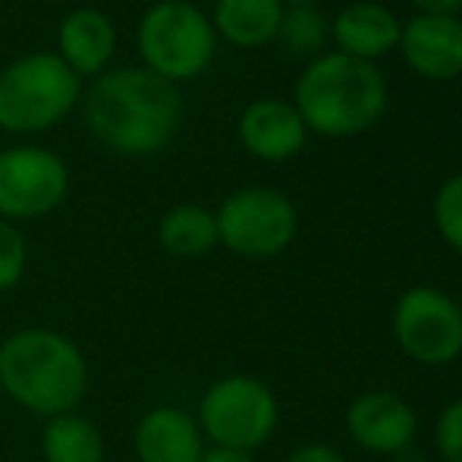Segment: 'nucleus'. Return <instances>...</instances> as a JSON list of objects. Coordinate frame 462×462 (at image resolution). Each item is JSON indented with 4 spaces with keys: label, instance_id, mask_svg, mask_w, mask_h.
<instances>
[{
    "label": "nucleus",
    "instance_id": "5",
    "mask_svg": "<svg viewBox=\"0 0 462 462\" xmlns=\"http://www.w3.org/2000/svg\"><path fill=\"white\" fill-rule=\"evenodd\" d=\"M135 48L142 67L180 88L214 63L217 32L201 6L189 0H158L139 16Z\"/></svg>",
    "mask_w": 462,
    "mask_h": 462
},
{
    "label": "nucleus",
    "instance_id": "9",
    "mask_svg": "<svg viewBox=\"0 0 462 462\" xmlns=\"http://www.w3.org/2000/svg\"><path fill=\"white\" fill-rule=\"evenodd\" d=\"M400 346L425 365H447L462 353V309L450 296L415 286L393 311Z\"/></svg>",
    "mask_w": 462,
    "mask_h": 462
},
{
    "label": "nucleus",
    "instance_id": "14",
    "mask_svg": "<svg viewBox=\"0 0 462 462\" xmlns=\"http://www.w3.org/2000/svg\"><path fill=\"white\" fill-rule=\"evenodd\" d=\"M402 23L393 16V10L374 0H356L346 4L330 19V38L337 51L356 60L374 63L377 57L390 54L400 44Z\"/></svg>",
    "mask_w": 462,
    "mask_h": 462
},
{
    "label": "nucleus",
    "instance_id": "10",
    "mask_svg": "<svg viewBox=\"0 0 462 462\" xmlns=\"http://www.w3.org/2000/svg\"><path fill=\"white\" fill-rule=\"evenodd\" d=\"M400 54L412 73L431 82L462 76V19L415 13L400 29Z\"/></svg>",
    "mask_w": 462,
    "mask_h": 462
},
{
    "label": "nucleus",
    "instance_id": "11",
    "mask_svg": "<svg viewBox=\"0 0 462 462\" xmlns=\"http://www.w3.org/2000/svg\"><path fill=\"white\" fill-rule=\"evenodd\" d=\"M239 145L258 161L280 164V161L296 158L305 148L309 129H305L299 110L292 101L283 97H258V101L245 104L236 123Z\"/></svg>",
    "mask_w": 462,
    "mask_h": 462
},
{
    "label": "nucleus",
    "instance_id": "21",
    "mask_svg": "<svg viewBox=\"0 0 462 462\" xmlns=\"http://www.w3.org/2000/svg\"><path fill=\"white\" fill-rule=\"evenodd\" d=\"M434 224L447 245L462 252V173L447 180L434 195Z\"/></svg>",
    "mask_w": 462,
    "mask_h": 462
},
{
    "label": "nucleus",
    "instance_id": "20",
    "mask_svg": "<svg viewBox=\"0 0 462 462\" xmlns=\"http://www.w3.org/2000/svg\"><path fill=\"white\" fill-rule=\"evenodd\" d=\"M25 271H29V243L16 224L0 220V292L16 290Z\"/></svg>",
    "mask_w": 462,
    "mask_h": 462
},
{
    "label": "nucleus",
    "instance_id": "19",
    "mask_svg": "<svg viewBox=\"0 0 462 462\" xmlns=\"http://www.w3.org/2000/svg\"><path fill=\"white\" fill-rule=\"evenodd\" d=\"M330 38V23L315 4H292L283 10L277 29V42L292 57H318Z\"/></svg>",
    "mask_w": 462,
    "mask_h": 462
},
{
    "label": "nucleus",
    "instance_id": "23",
    "mask_svg": "<svg viewBox=\"0 0 462 462\" xmlns=\"http://www.w3.org/2000/svg\"><path fill=\"white\" fill-rule=\"evenodd\" d=\"M286 462H343L337 457L330 447H321V444H311V447H302V450H296Z\"/></svg>",
    "mask_w": 462,
    "mask_h": 462
},
{
    "label": "nucleus",
    "instance_id": "2",
    "mask_svg": "<svg viewBox=\"0 0 462 462\" xmlns=\"http://www.w3.org/2000/svg\"><path fill=\"white\" fill-rule=\"evenodd\" d=\"M88 377L86 353L63 330L19 328L0 340V393L44 421L76 412Z\"/></svg>",
    "mask_w": 462,
    "mask_h": 462
},
{
    "label": "nucleus",
    "instance_id": "22",
    "mask_svg": "<svg viewBox=\"0 0 462 462\" xmlns=\"http://www.w3.org/2000/svg\"><path fill=\"white\" fill-rule=\"evenodd\" d=\"M438 450L447 462H462V400L444 409L438 421Z\"/></svg>",
    "mask_w": 462,
    "mask_h": 462
},
{
    "label": "nucleus",
    "instance_id": "6",
    "mask_svg": "<svg viewBox=\"0 0 462 462\" xmlns=\"http://www.w3.org/2000/svg\"><path fill=\"white\" fill-rule=\"evenodd\" d=\"M195 421L214 447L249 453L274 434L277 400L258 377L230 374L205 390Z\"/></svg>",
    "mask_w": 462,
    "mask_h": 462
},
{
    "label": "nucleus",
    "instance_id": "3",
    "mask_svg": "<svg viewBox=\"0 0 462 462\" xmlns=\"http://www.w3.org/2000/svg\"><path fill=\"white\" fill-rule=\"evenodd\" d=\"M292 107L305 129L328 139H349L374 126L387 110V82L374 63L356 60L340 51L318 54L299 73Z\"/></svg>",
    "mask_w": 462,
    "mask_h": 462
},
{
    "label": "nucleus",
    "instance_id": "12",
    "mask_svg": "<svg viewBox=\"0 0 462 462\" xmlns=\"http://www.w3.org/2000/svg\"><path fill=\"white\" fill-rule=\"evenodd\" d=\"M116 25L101 6H76L57 25L54 54L73 69L79 79H97L116 54Z\"/></svg>",
    "mask_w": 462,
    "mask_h": 462
},
{
    "label": "nucleus",
    "instance_id": "8",
    "mask_svg": "<svg viewBox=\"0 0 462 462\" xmlns=\"http://www.w3.org/2000/svg\"><path fill=\"white\" fill-rule=\"evenodd\" d=\"M69 195V167L44 145H10L0 152V220L23 224L54 214Z\"/></svg>",
    "mask_w": 462,
    "mask_h": 462
},
{
    "label": "nucleus",
    "instance_id": "25",
    "mask_svg": "<svg viewBox=\"0 0 462 462\" xmlns=\"http://www.w3.org/2000/svg\"><path fill=\"white\" fill-rule=\"evenodd\" d=\"M201 462H252L249 453L243 450H226V447H211V450H205V457Z\"/></svg>",
    "mask_w": 462,
    "mask_h": 462
},
{
    "label": "nucleus",
    "instance_id": "7",
    "mask_svg": "<svg viewBox=\"0 0 462 462\" xmlns=\"http://www.w3.org/2000/svg\"><path fill=\"white\" fill-rule=\"evenodd\" d=\"M217 217V243L243 258H274L292 243L299 230V214L280 189L245 186L230 192Z\"/></svg>",
    "mask_w": 462,
    "mask_h": 462
},
{
    "label": "nucleus",
    "instance_id": "24",
    "mask_svg": "<svg viewBox=\"0 0 462 462\" xmlns=\"http://www.w3.org/2000/svg\"><path fill=\"white\" fill-rule=\"evenodd\" d=\"M419 13H434V16H457L462 0H409Z\"/></svg>",
    "mask_w": 462,
    "mask_h": 462
},
{
    "label": "nucleus",
    "instance_id": "15",
    "mask_svg": "<svg viewBox=\"0 0 462 462\" xmlns=\"http://www.w3.org/2000/svg\"><path fill=\"white\" fill-rule=\"evenodd\" d=\"M349 434L365 450L400 453L415 438V412L396 393H365L349 409Z\"/></svg>",
    "mask_w": 462,
    "mask_h": 462
},
{
    "label": "nucleus",
    "instance_id": "13",
    "mask_svg": "<svg viewBox=\"0 0 462 462\" xmlns=\"http://www.w3.org/2000/svg\"><path fill=\"white\" fill-rule=\"evenodd\" d=\"M135 462H201L205 434L199 421L177 406H154L133 428Z\"/></svg>",
    "mask_w": 462,
    "mask_h": 462
},
{
    "label": "nucleus",
    "instance_id": "4",
    "mask_svg": "<svg viewBox=\"0 0 462 462\" xmlns=\"http://www.w3.org/2000/svg\"><path fill=\"white\" fill-rule=\"evenodd\" d=\"M79 101L82 79L54 51H32L0 69V133H51Z\"/></svg>",
    "mask_w": 462,
    "mask_h": 462
},
{
    "label": "nucleus",
    "instance_id": "16",
    "mask_svg": "<svg viewBox=\"0 0 462 462\" xmlns=\"http://www.w3.org/2000/svg\"><path fill=\"white\" fill-rule=\"evenodd\" d=\"M283 10V0H214L211 25L233 48L255 51L277 42Z\"/></svg>",
    "mask_w": 462,
    "mask_h": 462
},
{
    "label": "nucleus",
    "instance_id": "1",
    "mask_svg": "<svg viewBox=\"0 0 462 462\" xmlns=\"http://www.w3.org/2000/svg\"><path fill=\"white\" fill-rule=\"evenodd\" d=\"M82 120L107 152L120 158H154L173 145L183 126L177 86L139 67H110L82 88Z\"/></svg>",
    "mask_w": 462,
    "mask_h": 462
},
{
    "label": "nucleus",
    "instance_id": "27",
    "mask_svg": "<svg viewBox=\"0 0 462 462\" xmlns=\"http://www.w3.org/2000/svg\"><path fill=\"white\" fill-rule=\"evenodd\" d=\"M76 4H79V6H95L97 0H76Z\"/></svg>",
    "mask_w": 462,
    "mask_h": 462
},
{
    "label": "nucleus",
    "instance_id": "17",
    "mask_svg": "<svg viewBox=\"0 0 462 462\" xmlns=\"http://www.w3.org/2000/svg\"><path fill=\"white\" fill-rule=\"evenodd\" d=\"M38 450L44 462H104L107 457L101 428L79 409L44 421Z\"/></svg>",
    "mask_w": 462,
    "mask_h": 462
},
{
    "label": "nucleus",
    "instance_id": "18",
    "mask_svg": "<svg viewBox=\"0 0 462 462\" xmlns=\"http://www.w3.org/2000/svg\"><path fill=\"white\" fill-rule=\"evenodd\" d=\"M158 243L171 258L192 262L217 245V217L201 205H173L158 220Z\"/></svg>",
    "mask_w": 462,
    "mask_h": 462
},
{
    "label": "nucleus",
    "instance_id": "26",
    "mask_svg": "<svg viewBox=\"0 0 462 462\" xmlns=\"http://www.w3.org/2000/svg\"><path fill=\"white\" fill-rule=\"evenodd\" d=\"M286 6H292V4H318V0H283Z\"/></svg>",
    "mask_w": 462,
    "mask_h": 462
}]
</instances>
